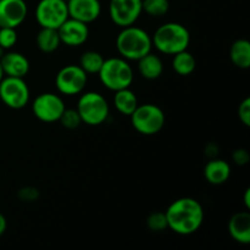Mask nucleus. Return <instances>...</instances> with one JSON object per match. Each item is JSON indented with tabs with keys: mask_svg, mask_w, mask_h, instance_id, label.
Instances as JSON below:
<instances>
[{
	"mask_svg": "<svg viewBox=\"0 0 250 250\" xmlns=\"http://www.w3.org/2000/svg\"><path fill=\"white\" fill-rule=\"evenodd\" d=\"M104 56L95 50H87L81 55L80 63L83 71L87 75H98V72L102 68L103 62H104Z\"/></svg>",
	"mask_w": 250,
	"mask_h": 250,
	"instance_id": "obj_23",
	"label": "nucleus"
},
{
	"mask_svg": "<svg viewBox=\"0 0 250 250\" xmlns=\"http://www.w3.org/2000/svg\"><path fill=\"white\" fill-rule=\"evenodd\" d=\"M68 17L89 24L97 21L102 14L99 0H67Z\"/></svg>",
	"mask_w": 250,
	"mask_h": 250,
	"instance_id": "obj_14",
	"label": "nucleus"
},
{
	"mask_svg": "<svg viewBox=\"0 0 250 250\" xmlns=\"http://www.w3.org/2000/svg\"><path fill=\"white\" fill-rule=\"evenodd\" d=\"M168 229L180 236H190L204 222V208L194 198L185 197L175 200L165 211Z\"/></svg>",
	"mask_w": 250,
	"mask_h": 250,
	"instance_id": "obj_1",
	"label": "nucleus"
},
{
	"mask_svg": "<svg viewBox=\"0 0 250 250\" xmlns=\"http://www.w3.org/2000/svg\"><path fill=\"white\" fill-rule=\"evenodd\" d=\"M59 37H60L61 44L76 48L81 46L89 38V27L87 23L78 20L68 17L62 24L58 28Z\"/></svg>",
	"mask_w": 250,
	"mask_h": 250,
	"instance_id": "obj_12",
	"label": "nucleus"
},
{
	"mask_svg": "<svg viewBox=\"0 0 250 250\" xmlns=\"http://www.w3.org/2000/svg\"><path fill=\"white\" fill-rule=\"evenodd\" d=\"M4 78V72H2V68H1V65H0V81Z\"/></svg>",
	"mask_w": 250,
	"mask_h": 250,
	"instance_id": "obj_34",
	"label": "nucleus"
},
{
	"mask_svg": "<svg viewBox=\"0 0 250 250\" xmlns=\"http://www.w3.org/2000/svg\"><path fill=\"white\" fill-rule=\"evenodd\" d=\"M146 227H148L149 231L155 232V233L166 231V229H168V225L165 212H151V214L146 217Z\"/></svg>",
	"mask_w": 250,
	"mask_h": 250,
	"instance_id": "obj_25",
	"label": "nucleus"
},
{
	"mask_svg": "<svg viewBox=\"0 0 250 250\" xmlns=\"http://www.w3.org/2000/svg\"><path fill=\"white\" fill-rule=\"evenodd\" d=\"M132 127L143 136H154L164 128L166 122L165 112L155 104H142L131 115Z\"/></svg>",
	"mask_w": 250,
	"mask_h": 250,
	"instance_id": "obj_6",
	"label": "nucleus"
},
{
	"mask_svg": "<svg viewBox=\"0 0 250 250\" xmlns=\"http://www.w3.org/2000/svg\"><path fill=\"white\" fill-rule=\"evenodd\" d=\"M238 119L241 120L242 124L244 126L249 127L250 126V98H246L244 100H242L241 104L238 106Z\"/></svg>",
	"mask_w": 250,
	"mask_h": 250,
	"instance_id": "obj_29",
	"label": "nucleus"
},
{
	"mask_svg": "<svg viewBox=\"0 0 250 250\" xmlns=\"http://www.w3.org/2000/svg\"><path fill=\"white\" fill-rule=\"evenodd\" d=\"M232 168L229 163L224 159H210L204 167V177L210 185L221 186L231 177Z\"/></svg>",
	"mask_w": 250,
	"mask_h": 250,
	"instance_id": "obj_16",
	"label": "nucleus"
},
{
	"mask_svg": "<svg viewBox=\"0 0 250 250\" xmlns=\"http://www.w3.org/2000/svg\"><path fill=\"white\" fill-rule=\"evenodd\" d=\"M4 76L9 77H20L24 78L29 72L31 63L26 58V55L19 53V51H5L4 55L0 59Z\"/></svg>",
	"mask_w": 250,
	"mask_h": 250,
	"instance_id": "obj_15",
	"label": "nucleus"
},
{
	"mask_svg": "<svg viewBox=\"0 0 250 250\" xmlns=\"http://www.w3.org/2000/svg\"><path fill=\"white\" fill-rule=\"evenodd\" d=\"M37 48L44 54H51L56 51L60 46L61 41L59 37L58 29L42 28L36 37Z\"/></svg>",
	"mask_w": 250,
	"mask_h": 250,
	"instance_id": "obj_21",
	"label": "nucleus"
},
{
	"mask_svg": "<svg viewBox=\"0 0 250 250\" xmlns=\"http://www.w3.org/2000/svg\"><path fill=\"white\" fill-rule=\"evenodd\" d=\"M229 233L237 243H250V214L248 211H239L232 215L229 221Z\"/></svg>",
	"mask_w": 250,
	"mask_h": 250,
	"instance_id": "obj_17",
	"label": "nucleus"
},
{
	"mask_svg": "<svg viewBox=\"0 0 250 250\" xmlns=\"http://www.w3.org/2000/svg\"><path fill=\"white\" fill-rule=\"evenodd\" d=\"M116 49L120 56L127 61H138L153 49L151 36L134 24L124 27L116 37Z\"/></svg>",
	"mask_w": 250,
	"mask_h": 250,
	"instance_id": "obj_2",
	"label": "nucleus"
},
{
	"mask_svg": "<svg viewBox=\"0 0 250 250\" xmlns=\"http://www.w3.org/2000/svg\"><path fill=\"white\" fill-rule=\"evenodd\" d=\"M68 19L67 1L39 0L36 6V20L42 28L58 29Z\"/></svg>",
	"mask_w": 250,
	"mask_h": 250,
	"instance_id": "obj_9",
	"label": "nucleus"
},
{
	"mask_svg": "<svg viewBox=\"0 0 250 250\" xmlns=\"http://www.w3.org/2000/svg\"><path fill=\"white\" fill-rule=\"evenodd\" d=\"M98 76L102 84L111 92L129 88L134 80L131 63L121 56L105 59Z\"/></svg>",
	"mask_w": 250,
	"mask_h": 250,
	"instance_id": "obj_4",
	"label": "nucleus"
},
{
	"mask_svg": "<svg viewBox=\"0 0 250 250\" xmlns=\"http://www.w3.org/2000/svg\"><path fill=\"white\" fill-rule=\"evenodd\" d=\"M65 109L62 98L51 92L42 93L32 103V112L36 119L44 124L58 122Z\"/></svg>",
	"mask_w": 250,
	"mask_h": 250,
	"instance_id": "obj_10",
	"label": "nucleus"
},
{
	"mask_svg": "<svg viewBox=\"0 0 250 250\" xmlns=\"http://www.w3.org/2000/svg\"><path fill=\"white\" fill-rule=\"evenodd\" d=\"M5 51H6V50H5V49H2L1 46H0V59H1V56L4 55V54H5Z\"/></svg>",
	"mask_w": 250,
	"mask_h": 250,
	"instance_id": "obj_35",
	"label": "nucleus"
},
{
	"mask_svg": "<svg viewBox=\"0 0 250 250\" xmlns=\"http://www.w3.org/2000/svg\"><path fill=\"white\" fill-rule=\"evenodd\" d=\"M6 229H7V220L6 217L0 212V237L6 232Z\"/></svg>",
	"mask_w": 250,
	"mask_h": 250,
	"instance_id": "obj_32",
	"label": "nucleus"
},
{
	"mask_svg": "<svg viewBox=\"0 0 250 250\" xmlns=\"http://www.w3.org/2000/svg\"><path fill=\"white\" fill-rule=\"evenodd\" d=\"M142 10L150 17H163L170 10L168 0H142Z\"/></svg>",
	"mask_w": 250,
	"mask_h": 250,
	"instance_id": "obj_24",
	"label": "nucleus"
},
{
	"mask_svg": "<svg viewBox=\"0 0 250 250\" xmlns=\"http://www.w3.org/2000/svg\"><path fill=\"white\" fill-rule=\"evenodd\" d=\"M229 59L236 67L248 70L250 67V42L248 39H237L232 43Z\"/></svg>",
	"mask_w": 250,
	"mask_h": 250,
	"instance_id": "obj_20",
	"label": "nucleus"
},
{
	"mask_svg": "<svg viewBox=\"0 0 250 250\" xmlns=\"http://www.w3.org/2000/svg\"><path fill=\"white\" fill-rule=\"evenodd\" d=\"M88 75L80 65H67L59 70L55 77L56 89L65 97L78 95L87 87Z\"/></svg>",
	"mask_w": 250,
	"mask_h": 250,
	"instance_id": "obj_8",
	"label": "nucleus"
},
{
	"mask_svg": "<svg viewBox=\"0 0 250 250\" xmlns=\"http://www.w3.org/2000/svg\"><path fill=\"white\" fill-rule=\"evenodd\" d=\"M138 105V98L131 87L114 92V106L121 115L131 116Z\"/></svg>",
	"mask_w": 250,
	"mask_h": 250,
	"instance_id": "obj_19",
	"label": "nucleus"
},
{
	"mask_svg": "<svg viewBox=\"0 0 250 250\" xmlns=\"http://www.w3.org/2000/svg\"><path fill=\"white\" fill-rule=\"evenodd\" d=\"M31 99L28 84L23 78L4 76L0 81V100L12 110H21Z\"/></svg>",
	"mask_w": 250,
	"mask_h": 250,
	"instance_id": "obj_7",
	"label": "nucleus"
},
{
	"mask_svg": "<svg viewBox=\"0 0 250 250\" xmlns=\"http://www.w3.org/2000/svg\"><path fill=\"white\" fill-rule=\"evenodd\" d=\"M217 151H219V148L215 143H209L205 148V155L208 156L209 159H214L216 158L217 155Z\"/></svg>",
	"mask_w": 250,
	"mask_h": 250,
	"instance_id": "obj_31",
	"label": "nucleus"
},
{
	"mask_svg": "<svg viewBox=\"0 0 250 250\" xmlns=\"http://www.w3.org/2000/svg\"><path fill=\"white\" fill-rule=\"evenodd\" d=\"M137 68L139 75L148 81H155L164 73V62L159 55L148 53L137 61Z\"/></svg>",
	"mask_w": 250,
	"mask_h": 250,
	"instance_id": "obj_18",
	"label": "nucleus"
},
{
	"mask_svg": "<svg viewBox=\"0 0 250 250\" xmlns=\"http://www.w3.org/2000/svg\"><path fill=\"white\" fill-rule=\"evenodd\" d=\"M172 56V68L178 76L186 77L194 72L195 67H197V60L192 53H189L188 50H183Z\"/></svg>",
	"mask_w": 250,
	"mask_h": 250,
	"instance_id": "obj_22",
	"label": "nucleus"
},
{
	"mask_svg": "<svg viewBox=\"0 0 250 250\" xmlns=\"http://www.w3.org/2000/svg\"><path fill=\"white\" fill-rule=\"evenodd\" d=\"M142 12V0H110L109 2L110 20L121 28L136 24Z\"/></svg>",
	"mask_w": 250,
	"mask_h": 250,
	"instance_id": "obj_11",
	"label": "nucleus"
},
{
	"mask_svg": "<svg viewBox=\"0 0 250 250\" xmlns=\"http://www.w3.org/2000/svg\"><path fill=\"white\" fill-rule=\"evenodd\" d=\"M59 122L61 124V126L67 129H76L82 125V120L76 109H65Z\"/></svg>",
	"mask_w": 250,
	"mask_h": 250,
	"instance_id": "obj_26",
	"label": "nucleus"
},
{
	"mask_svg": "<svg viewBox=\"0 0 250 250\" xmlns=\"http://www.w3.org/2000/svg\"><path fill=\"white\" fill-rule=\"evenodd\" d=\"M65 1H67V0H65Z\"/></svg>",
	"mask_w": 250,
	"mask_h": 250,
	"instance_id": "obj_36",
	"label": "nucleus"
},
{
	"mask_svg": "<svg viewBox=\"0 0 250 250\" xmlns=\"http://www.w3.org/2000/svg\"><path fill=\"white\" fill-rule=\"evenodd\" d=\"M151 42L159 53L175 55L180 51L187 50L190 44V33L182 23L166 22L155 29Z\"/></svg>",
	"mask_w": 250,
	"mask_h": 250,
	"instance_id": "obj_3",
	"label": "nucleus"
},
{
	"mask_svg": "<svg viewBox=\"0 0 250 250\" xmlns=\"http://www.w3.org/2000/svg\"><path fill=\"white\" fill-rule=\"evenodd\" d=\"M28 6L24 0H0V27L17 28L26 20Z\"/></svg>",
	"mask_w": 250,
	"mask_h": 250,
	"instance_id": "obj_13",
	"label": "nucleus"
},
{
	"mask_svg": "<svg viewBox=\"0 0 250 250\" xmlns=\"http://www.w3.org/2000/svg\"><path fill=\"white\" fill-rule=\"evenodd\" d=\"M76 110L80 114L82 124L93 127L106 122L110 115L109 103L104 95L98 92L81 93Z\"/></svg>",
	"mask_w": 250,
	"mask_h": 250,
	"instance_id": "obj_5",
	"label": "nucleus"
},
{
	"mask_svg": "<svg viewBox=\"0 0 250 250\" xmlns=\"http://www.w3.org/2000/svg\"><path fill=\"white\" fill-rule=\"evenodd\" d=\"M17 32L16 28L11 27H0V46L5 50H10L14 48L17 43Z\"/></svg>",
	"mask_w": 250,
	"mask_h": 250,
	"instance_id": "obj_27",
	"label": "nucleus"
},
{
	"mask_svg": "<svg viewBox=\"0 0 250 250\" xmlns=\"http://www.w3.org/2000/svg\"><path fill=\"white\" fill-rule=\"evenodd\" d=\"M17 198L23 203H36L41 198V192L38 188L26 186V187L20 188L17 192Z\"/></svg>",
	"mask_w": 250,
	"mask_h": 250,
	"instance_id": "obj_28",
	"label": "nucleus"
},
{
	"mask_svg": "<svg viewBox=\"0 0 250 250\" xmlns=\"http://www.w3.org/2000/svg\"><path fill=\"white\" fill-rule=\"evenodd\" d=\"M244 205H246V209L249 210L250 209V189L246 190V193H244Z\"/></svg>",
	"mask_w": 250,
	"mask_h": 250,
	"instance_id": "obj_33",
	"label": "nucleus"
},
{
	"mask_svg": "<svg viewBox=\"0 0 250 250\" xmlns=\"http://www.w3.org/2000/svg\"><path fill=\"white\" fill-rule=\"evenodd\" d=\"M232 160L237 166H246L250 161V154L247 149L238 148L232 153Z\"/></svg>",
	"mask_w": 250,
	"mask_h": 250,
	"instance_id": "obj_30",
	"label": "nucleus"
}]
</instances>
